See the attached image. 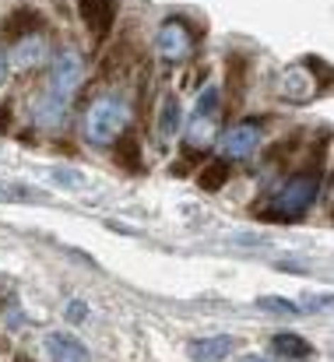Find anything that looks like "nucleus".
I'll return each instance as SVG.
<instances>
[{
	"mask_svg": "<svg viewBox=\"0 0 334 362\" xmlns=\"http://www.w3.org/2000/svg\"><path fill=\"white\" fill-rule=\"evenodd\" d=\"M271 349L278 352V356H289V359H310L313 356V345L306 341V338H299V334H275L271 338Z\"/></svg>",
	"mask_w": 334,
	"mask_h": 362,
	"instance_id": "15",
	"label": "nucleus"
},
{
	"mask_svg": "<svg viewBox=\"0 0 334 362\" xmlns=\"http://www.w3.org/2000/svg\"><path fill=\"white\" fill-rule=\"evenodd\" d=\"M113 144H116V155H113V158H116L123 169L141 173V158H137V155H141V141H137L134 134H120Z\"/></svg>",
	"mask_w": 334,
	"mask_h": 362,
	"instance_id": "16",
	"label": "nucleus"
},
{
	"mask_svg": "<svg viewBox=\"0 0 334 362\" xmlns=\"http://www.w3.org/2000/svg\"><path fill=\"white\" fill-rule=\"evenodd\" d=\"M39 28H42V14L35 7H14L0 25L4 39H14V42L25 39V35H39Z\"/></svg>",
	"mask_w": 334,
	"mask_h": 362,
	"instance_id": "9",
	"label": "nucleus"
},
{
	"mask_svg": "<svg viewBox=\"0 0 334 362\" xmlns=\"http://www.w3.org/2000/svg\"><path fill=\"white\" fill-rule=\"evenodd\" d=\"M127 123H130V103L123 95H103L88 106L81 130L92 144H113L120 134H127Z\"/></svg>",
	"mask_w": 334,
	"mask_h": 362,
	"instance_id": "3",
	"label": "nucleus"
},
{
	"mask_svg": "<svg viewBox=\"0 0 334 362\" xmlns=\"http://www.w3.org/2000/svg\"><path fill=\"white\" fill-rule=\"evenodd\" d=\"M57 180H64V187H81V173H71V169H53Z\"/></svg>",
	"mask_w": 334,
	"mask_h": 362,
	"instance_id": "19",
	"label": "nucleus"
},
{
	"mask_svg": "<svg viewBox=\"0 0 334 362\" xmlns=\"http://www.w3.org/2000/svg\"><path fill=\"white\" fill-rule=\"evenodd\" d=\"M155 127H159V134H162L166 141L176 137V134L183 130V110H180V99H176V95H166V99H162Z\"/></svg>",
	"mask_w": 334,
	"mask_h": 362,
	"instance_id": "13",
	"label": "nucleus"
},
{
	"mask_svg": "<svg viewBox=\"0 0 334 362\" xmlns=\"http://www.w3.org/2000/svg\"><path fill=\"white\" fill-rule=\"evenodd\" d=\"M42 349H46L50 362H92L85 341L74 338L71 331H50V334L42 338Z\"/></svg>",
	"mask_w": 334,
	"mask_h": 362,
	"instance_id": "7",
	"label": "nucleus"
},
{
	"mask_svg": "<svg viewBox=\"0 0 334 362\" xmlns=\"http://www.w3.org/2000/svg\"><path fill=\"white\" fill-rule=\"evenodd\" d=\"M243 362H267V359H257V356H250V359H243Z\"/></svg>",
	"mask_w": 334,
	"mask_h": 362,
	"instance_id": "23",
	"label": "nucleus"
},
{
	"mask_svg": "<svg viewBox=\"0 0 334 362\" xmlns=\"http://www.w3.org/2000/svg\"><path fill=\"white\" fill-rule=\"evenodd\" d=\"M257 144H260V127H257V123H236V127H229V130H225L222 155H219V158H225V162L253 158Z\"/></svg>",
	"mask_w": 334,
	"mask_h": 362,
	"instance_id": "5",
	"label": "nucleus"
},
{
	"mask_svg": "<svg viewBox=\"0 0 334 362\" xmlns=\"http://www.w3.org/2000/svg\"><path fill=\"white\" fill-rule=\"evenodd\" d=\"M215 117H208V113H194V120L183 127V141H187V148L190 151H197V148H208L212 141H215Z\"/></svg>",
	"mask_w": 334,
	"mask_h": 362,
	"instance_id": "12",
	"label": "nucleus"
},
{
	"mask_svg": "<svg viewBox=\"0 0 334 362\" xmlns=\"http://www.w3.org/2000/svg\"><path fill=\"white\" fill-rule=\"evenodd\" d=\"M85 81V60L81 53L74 49H64L57 60H53V71H50V81H46V92L35 106V120L42 127H57L64 120V110L71 106L78 85Z\"/></svg>",
	"mask_w": 334,
	"mask_h": 362,
	"instance_id": "1",
	"label": "nucleus"
},
{
	"mask_svg": "<svg viewBox=\"0 0 334 362\" xmlns=\"http://www.w3.org/2000/svg\"><path fill=\"white\" fill-rule=\"evenodd\" d=\"M317 194H321V176L317 173H299L292 180H285L278 187V194L271 197V208L264 218L271 222H299L313 204H317Z\"/></svg>",
	"mask_w": 334,
	"mask_h": 362,
	"instance_id": "2",
	"label": "nucleus"
},
{
	"mask_svg": "<svg viewBox=\"0 0 334 362\" xmlns=\"http://www.w3.org/2000/svg\"><path fill=\"white\" fill-rule=\"evenodd\" d=\"M282 95L289 103H310L317 95V85H313V74L310 71H299V67H289L282 74Z\"/></svg>",
	"mask_w": 334,
	"mask_h": 362,
	"instance_id": "10",
	"label": "nucleus"
},
{
	"mask_svg": "<svg viewBox=\"0 0 334 362\" xmlns=\"http://www.w3.org/2000/svg\"><path fill=\"white\" fill-rule=\"evenodd\" d=\"M155 49L166 64H183L194 53V32L183 18H166L155 32Z\"/></svg>",
	"mask_w": 334,
	"mask_h": 362,
	"instance_id": "4",
	"label": "nucleus"
},
{
	"mask_svg": "<svg viewBox=\"0 0 334 362\" xmlns=\"http://www.w3.org/2000/svg\"><path fill=\"white\" fill-rule=\"evenodd\" d=\"M257 310H267V313H299L303 306H296L289 299H275V296H257Z\"/></svg>",
	"mask_w": 334,
	"mask_h": 362,
	"instance_id": "17",
	"label": "nucleus"
},
{
	"mask_svg": "<svg viewBox=\"0 0 334 362\" xmlns=\"http://www.w3.org/2000/svg\"><path fill=\"white\" fill-rule=\"evenodd\" d=\"M236 349V341L229 334H215V338H197L187 345V356L194 362H222L229 352Z\"/></svg>",
	"mask_w": 334,
	"mask_h": 362,
	"instance_id": "11",
	"label": "nucleus"
},
{
	"mask_svg": "<svg viewBox=\"0 0 334 362\" xmlns=\"http://www.w3.org/2000/svg\"><path fill=\"white\" fill-rule=\"evenodd\" d=\"M229 176H232L229 162H225V158H212L208 165H201V173H197V187L208 190V194H215V190H222L225 183H229Z\"/></svg>",
	"mask_w": 334,
	"mask_h": 362,
	"instance_id": "14",
	"label": "nucleus"
},
{
	"mask_svg": "<svg viewBox=\"0 0 334 362\" xmlns=\"http://www.w3.org/2000/svg\"><path fill=\"white\" fill-rule=\"evenodd\" d=\"M4 127H7V113L0 110V130H4Z\"/></svg>",
	"mask_w": 334,
	"mask_h": 362,
	"instance_id": "22",
	"label": "nucleus"
},
{
	"mask_svg": "<svg viewBox=\"0 0 334 362\" xmlns=\"http://www.w3.org/2000/svg\"><path fill=\"white\" fill-rule=\"evenodd\" d=\"M67 317H71V320H85V317H88V306H81V303H71V306H67Z\"/></svg>",
	"mask_w": 334,
	"mask_h": 362,
	"instance_id": "20",
	"label": "nucleus"
},
{
	"mask_svg": "<svg viewBox=\"0 0 334 362\" xmlns=\"http://www.w3.org/2000/svg\"><path fill=\"white\" fill-rule=\"evenodd\" d=\"M215 110H219V88H215V85H208V88L201 92V99H197V113L215 117Z\"/></svg>",
	"mask_w": 334,
	"mask_h": 362,
	"instance_id": "18",
	"label": "nucleus"
},
{
	"mask_svg": "<svg viewBox=\"0 0 334 362\" xmlns=\"http://www.w3.org/2000/svg\"><path fill=\"white\" fill-rule=\"evenodd\" d=\"M78 14L96 35V42H106L116 21V0H78Z\"/></svg>",
	"mask_w": 334,
	"mask_h": 362,
	"instance_id": "6",
	"label": "nucleus"
},
{
	"mask_svg": "<svg viewBox=\"0 0 334 362\" xmlns=\"http://www.w3.org/2000/svg\"><path fill=\"white\" fill-rule=\"evenodd\" d=\"M7 71H11V64H7V57H4V53H0V85H4V81H7Z\"/></svg>",
	"mask_w": 334,
	"mask_h": 362,
	"instance_id": "21",
	"label": "nucleus"
},
{
	"mask_svg": "<svg viewBox=\"0 0 334 362\" xmlns=\"http://www.w3.org/2000/svg\"><path fill=\"white\" fill-rule=\"evenodd\" d=\"M46 53H50V49H46V39H42V35H25V39L14 42L7 64H14L18 71H35V67L46 64Z\"/></svg>",
	"mask_w": 334,
	"mask_h": 362,
	"instance_id": "8",
	"label": "nucleus"
}]
</instances>
